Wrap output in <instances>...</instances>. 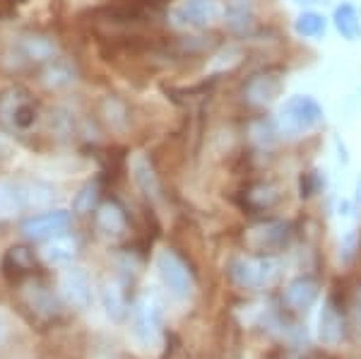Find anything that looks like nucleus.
I'll return each instance as SVG.
<instances>
[{
	"instance_id": "obj_1",
	"label": "nucleus",
	"mask_w": 361,
	"mask_h": 359,
	"mask_svg": "<svg viewBox=\"0 0 361 359\" xmlns=\"http://www.w3.org/2000/svg\"><path fill=\"white\" fill-rule=\"evenodd\" d=\"M323 121H325L323 107L311 95H294L289 99H284V104L279 107V111L275 116L277 133H282L287 138L306 135V133L316 130Z\"/></svg>"
},
{
	"instance_id": "obj_2",
	"label": "nucleus",
	"mask_w": 361,
	"mask_h": 359,
	"mask_svg": "<svg viewBox=\"0 0 361 359\" xmlns=\"http://www.w3.org/2000/svg\"><path fill=\"white\" fill-rule=\"evenodd\" d=\"M130 328L133 335L145 350H157L164 343V314L161 304L154 297L145 294L130 309Z\"/></svg>"
},
{
	"instance_id": "obj_3",
	"label": "nucleus",
	"mask_w": 361,
	"mask_h": 359,
	"mask_svg": "<svg viewBox=\"0 0 361 359\" xmlns=\"http://www.w3.org/2000/svg\"><path fill=\"white\" fill-rule=\"evenodd\" d=\"M224 17L219 0H176L169 10V22L180 32H202Z\"/></svg>"
},
{
	"instance_id": "obj_4",
	"label": "nucleus",
	"mask_w": 361,
	"mask_h": 359,
	"mask_svg": "<svg viewBox=\"0 0 361 359\" xmlns=\"http://www.w3.org/2000/svg\"><path fill=\"white\" fill-rule=\"evenodd\" d=\"M39 121V107L29 90L15 85L0 92V126L8 130H29Z\"/></svg>"
},
{
	"instance_id": "obj_5",
	"label": "nucleus",
	"mask_w": 361,
	"mask_h": 359,
	"mask_svg": "<svg viewBox=\"0 0 361 359\" xmlns=\"http://www.w3.org/2000/svg\"><path fill=\"white\" fill-rule=\"evenodd\" d=\"M229 275L238 287H270L279 277V260L272 256H236L229 263Z\"/></svg>"
},
{
	"instance_id": "obj_6",
	"label": "nucleus",
	"mask_w": 361,
	"mask_h": 359,
	"mask_svg": "<svg viewBox=\"0 0 361 359\" xmlns=\"http://www.w3.org/2000/svg\"><path fill=\"white\" fill-rule=\"evenodd\" d=\"M154 268L159 273V280L173 297L178 299H188L195 289V280H193V273H190L188 263L178 256L176 251L171 248H161L154 258Z\"/></svg>"
},
{
	"instance_id": "obj_7",
	"label": "nucleus",
	"mask_w": 361,
	"mask_h": 359,
	"mask_svg": "<svg viewBox=\"0 0 361 359\" xmlns=\"http://www.w3.org/2000/svg\"><path fill=\"white\" fill-rule=\"evenodd\" d=\"M73 217H70L68 210H49L44 215H37V217H29L25 224H22V231L25 236L34 241H42V239H54V236L63 234Z\"/></svg>"
},
{
	"instance_id": "obj_8",
	"label": "nucleus",
	"mask_w": 361,
	"mask_h": 359,
	"mask_svg": "<svg viewBox=\"0 0 361 359\" xmlns=\"http://www.w3.org/2000/svg\"><path fill=\"white\" fill-rule=\"evenodd\" d=\"M61 294L73 309H87L92 302V282L82 268H68L61 277Z\"/></svg>"
},
{
	"instance_id": "obj_9",
	"label": "nucleus",
	"mask_w": 361,
	"mask_h": 359,
	"mask_svg": "<svg viewBox=\"0 0 361 359\" xmlns=\"http://www.w3.org/2000/svg\"><path fill=\"white\" fill-rule=\"evenodd\" d=\"M130 176L135 181V186L140 188V193L149 200H157L161 195V183L159 176L154 171V164L149 162V157L145 152H135L130 157Z\"/></svg>"
},
{
	"instance_id": "obj_10",
	"label": "nucleus",
	"mask_w": 361,
	"mask_h": 359,
	"mask_svg": "<svg viewBox=\"0 0 361 359\" xmlns=\"http://www.w3.org/2000/svg\"><path fill=\"white\" fill-rule=\"evenodd\" d=\"M318 340L328 347H335L345 338V321H342L340 311L335 309L333 302H325L318 314Z\"/></svg>"
},
{
	"instance_id": "obj_11",
	"label": "nucleus",
	"mask_w": 361,
	"mask_h": 359,
	"mask_svg": "<svg viewBox=\"0 0 361 359\" xmlns=\"http://www.w3.org/2000/svg\"><path fill=\"white\" fill-rule=\"evenodd\" d=\"M248 246L253 251H272V248H279L287 241V224L284 222H265L258 224L248 231Z\"/></svg>"
},
{
	"instance_id": "obj_12",
	"label": "nucleus",
	"mask_w": 361,
	"mask_h": 359,
	"mask_svg": "<svg viewBox=\"0 0 361 359\" xmlns=\"http://www.w3.org/2000/svg\"><path fill=\"white\" fill-rule=\"evenodd\" d=\"M318 299V282L311 277H296L284 289V304L292 311H306Z\"/></svg>"
},
{
	"instance_id": "obj_13",
	"label": "nucleus",
	"mask_w": 361,
	"mask_h": 359,
	"mask_svg": "<svg viewBox=\"0 0 361 359\" xmlns=\"http://www.w3.org/2000/svg\"><path fill=\"white\" fill-rule=\"evenodd\" d=\"M15 54L25 63H49L56 58V44L49 37H34V34H29V37H22L17 42Z\"/></svg>"
},
{
	"instance_id": "obj_14",
	"label": "nucleus",
	"mask_w": 361,
	"mask_h": 359,
	"mask_svg": "<svg viewBox=\"0 0 361 359\" xmlns=\"http://www.w3.org/2000/svg\"><path fill=\"white\" fill-rule=\"evenodd\" d=\"M97 229L102 236H106V239H118V236L126 234L128 229V219H126V212L121 210L116 202H104V205H99L97 210Z\"/></svg>"
},
{
	"instance_id": "obj_15",
	"label": "nucleus",
	"mask_w": 361,
	"mask_h": 359,
	"mask_svg": "<svg viewBox=\"0 0 361 359\" xmlns=\"http://www.w3.org/2000/svg\"><path fill=\"white\" fill-rule=\"evenodd\" d=\"M279 90H282V85H279L277 78H272V75H255V78H250L248 85L243 87V97H246V102L253 104V107H265V104L275 102Z\"/></svg>"
},
{
	"instance_id": "obj_16",
	"label": "nucleus",
	"mask_w": 361,
	"mask_h": 359,
	"mask_svg": "<svg viewBox=\"0 0 361 359\" xmlns=\"http://www.w3.org/2000/svg\"><path fill=\"white\" fill-rule=\"evenodd\" d=\"M78 253V241L68 234H58L49 244L44 246L42 256L49 265H56V268H63V265H70Z\"/></svg>"
},
{
	"instance_id": "obj_17",
	"label": "nucleus",
	"mask_w": 361,
	"mask_h": 359,
	"mask_svg": "<svg viewBox=\"0 0 361 359\" xmlns=\"http://www.w3.org/2000/svg\"><path fill=\"white\" fill-rule=\"evenodd\" d=\"M27 207L25 188L15 181L0 178V219H13Z\"/></svg>"
},
{
	"instance_id": "obj_18",
	"label": "nucleus",
	"mask_w": 361,
	"mask_h": 359,
	"mask_svg": "<svg viewBox=\"0 0 361 359\" xmlns=\"http://www.w3.org/2000/svg\"><path fill=\"white\" fill-rule=\"evenodd\" d=\"M333 22H335L337 32L342 34V39H347V42H357V39H361V17L352 3L337 5L333 10Z\"/></svg>"
},
{
	"instance_id": "obj_19",
	"label": "nucleus",
	"mask_w": 361,
	"mask_h": 359,
	"mask_svg": "<svg viewBox=\"0 0 361 359\" xmlns=\"http://www.w3.org/2000/svg\"><path fill=\"white\" fill-rule=\"evenodd\" d=\"M102 304H104V309H106L109 318H114V321H123L126 314H128L126 292H123V287H121L118 282H114V280L104 282V287H102Z\"/></svg>"
},
{
	"instance_id": "obj_20",
	"label": "nucleus",
	"mask_w": 361,
	"mask_h": 359,
	"mask_svg": "<svg viewBox=\"0 0 361 359\" xmlns=\"http://www.w3.org/2000/svg\"><path fill=\"white\" fill-rule=\"evenodd\" d=\"M73 83H75V68L68 61H63V58L49 61V66L44 71V85L49 90H66Z\"/></svg>"
},
{
	"instance_id": "obj_21",
	"label": "nucleus",
	"mask_w": 361,
	"mask_h": 359,
	"mask_svg": "<svg viewBox=\"0 0 361 359\" xmlns=\"http://www.w3.org/2000/svg\"><path fill=\"white\" fill-rule=\"evenodd\" d=\"M328 29V20L316 10H304L299 17L294 20V32L304 39H320Z\"/></svg>"
},
{
	"instance_id": "obj_22",
	"label": "nucleus",
	"mask_w": 361,
	"mask_h": 359,
	"mask_svg": "<svg viewBox=\"0 0 361 359\" xmlns=\"http://www.w3.org/2000/svg\"><path fill=\"white\" fill-rule=\"evenodd\" d=\"M34 268V253L27 246H13L5 256V273H15V277L29 273Z\"/></svg>"
},
{
	"instance_id": "obj_23",
	"label": "nucleus",
	"mask_w": 361,
	"mask_h": 359,
	"mask_svg": "<svg viewBox=\"0 0 361 359\" xmlns=\"http://www.w3.org/2000/svg\"><path fill=\"white\" fill-rule=\"evenodd\" d=\"M25 198H27V207H46L51 205L56 198V190L49 186V183H32L29 188H25Z\"/></svg>"
},
{
	"instance_id": "obj_24",
	"label": "nucleus",
	"mask_w": 361,
	"mask_h": 359,
	"mask_svg": "<svg viewBox=\"0 0 361 359\" xmlns=\"http://www.w3.org/2000/svg\"><path fill=\"white\" fill-rule=\"evenodd\" d=\"M104 116H106L109 126L111 128H126V107L116 99H106L104 102Z\"/></svg>"
},
{
	"instance_id": "obj_25",
	"label": "nucleus",
	"mask_w": 361,
	"mask_h": 359,
	"mask_svg": "<svg viewBox=\"0 0 361 359\" xmlns=\"http://www.w3.org/2000/svg\"><path fill=\"white\" fill-rule=\"evenodd\" d=\"M94 202H97V183H87L78 193V198H75V210H78L80 215H87V212H92Z\"/></svg>"
},
{
	"instance_id": "obj_26",
	"label": "nucleus",
	"mask_w": 361,
	"mask_h": 359,
	"mask_svg": "<svg viewBox=\"0 0 361 359\" xmlns=\"http://www.w3.org/2000/svg\"><path fill=\"white\" fill-rule=\"evenodd\" d=\"M357 248H359L357 229H347L345 234H342V241H340V258H342V263H349V260L354 258V253H357Z\"/></svg>"
},
{
	"instance_id": "obj_27",
	"label": "nucleus",
	"mask_w": 361,
	"mask_h": 359,
	"mask_svg": "<svg viewBox=\"0 0 361 359\" xmlns=\"http://www.w3.org/2000/svg\"><path fill=\"white\" fill-rule=\"evenodd\" d=\"M20 3H22V0H0V20H5V17L17 13Z\"/></svg>"
},
{
	"instance_id": "obj_28",
	"label": "nucleus",
	"mask_w": 361,
	"mask_h": 359,
	"mask_svg": "<svg viewBox=\"0 0 361 359\" xmlns=\"http://www.w3.org/2000/svg\"><path fill=\"white\" fill-rule=\"evenodd\" d=\"M294 3H296V5H313L316 0H294Z\"/></svg>"
}]
</instances>
